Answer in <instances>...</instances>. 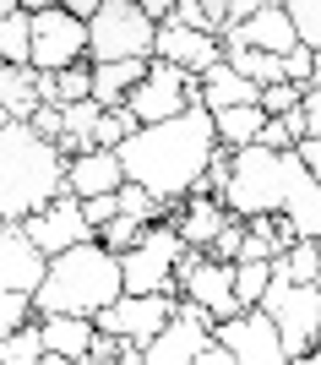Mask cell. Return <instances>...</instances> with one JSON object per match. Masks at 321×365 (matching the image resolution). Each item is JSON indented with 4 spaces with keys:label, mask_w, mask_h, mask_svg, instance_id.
Returning <instances> with one entry per match:
<instances>
[{
    "label": "cell",
    "mask_w": 321,
    "mask_h": 365,
    "mask_svg": "<svg viewBox=\"0 0 321 365\" xmlns=\"http://www.w3.org/2000/svg\"><path fill=\"white\" fill-rule=\"evenodd\" d=\"M218 153V131H213V109H180L169 120H153V125H137L131 137L115 148L125 180L147 185L164 207H174L180 197L196 191V180L207 175V158Z\"/></svg>",
    "instance_id": "cell-1"
},
{
    "label": "cell",
    "mask_w": 321,
    "mask_h": 365,
    "mask_svg": "<svg viewBox=\"0 0 321 365\" xmlns=\"http://www.w3.org/2000/svg\"><path fill=\"white\" fill-rule=\"evenodd\" d=\"M218 202L234 218L273 213L294 229V240H316L321 235V185L310 180V169L300 164V153L283 148H234L229 153V180L218 191Z\"/></svg>",
    "instance_id": "cell-2"
},
{
    "label": "cell",
    "mask_w": 321,
    "mask_h": 365,
    "mask_svg": "<svg viewBox=\"0 0 321 365\" xmlns=\"http://www.w3.org/2000/svg\"><path fill=\"white\" fill-rule=\"evenodd\" d=\"M115 294H120V257L98 240H77L44 262L33 317H98Z\"/></svg>",
    "instance_id": "cell-3"
},
{
    "label": "cell",
    "mask_w": 321,
    "mask_h": 365,
    "mask_svg": "<svg viewBox=\"0 0 321 365\" xmlns=\"http://www.w3.org/2000/svg\"><path fill=\"white\" fill-rule=\"evenodd\" d=\"M65 191V158L44 142L28 120L0 125V218L22 224L33 207H44Z\"/></svg>",
    "instance_id": "cell-4"
},
{
    "label": "cell",
    "mask_w": 321,
    "mask_h": 365,
    "mask_svg": "<svg viewBox=\"0 0 321 365\" xmlns=\"http://www.w3.org/2000/svg\"><path fill=\"white\" fill-rule=\"evenodd\" d=\"M153 28L137 0H98L88 16V61H153Z\"/></svg>",
    "instance_id": "cell-5"
},
{
    "label": "cell",
    "mask_w": 321,
    "mask_h": 365,
    "mask_svg": "<svg viewBox=\"0 0 321 365\" xmlns=\"http://www.w3.org/2000/svg\"><path fill=\"white\" fill-rule=\"evenodd\" d=\"M180 235L174 224H147L137 245L120 251V294H158L174 289V262H180Z\"/></svg>",
    "instance_id": "cell-6"
},
{
    "label": "cell",
    "mask_w": 321,
    "mask_h": 365,
    "mask_svg": "<svg viewBox=\"0 0 321 365\" xmlns=\"http://www.w3.org/2000/svg\"><path fill=\"white\" fill-rule=\"evenodd\" d=\"M256 311H267V322L283 338V354H305L316 344V322H321V289L316 284H289V278H273L261 289Z\"/></svg>",
    "instance_id": "cell-7"
},
{
    "label": "cell",
    "mask_w": 321,
    "mask_h": 365,
    "mask_svg": "<svg viewBox=\"0 0 321 365\" xmlns=\"http://www.w3.org/2000/svg\"><path fill=\"white\" fill-rule=\"evenodd\" d=\"M174 294L180 300H196L213 322L234 317L240 300H234V262H213L207 251H191L185 245L180 262H174Z\"/></svg>",
    "instance_id": "cell-8"
},
{
    "label": "cell",
    "mask_w": 321,
    "mask_h": 365,
    "mask_svg": "<svg viewBox=\"0 0 321 365\" xmlns=\"http://www.w3.org/2000/svg\"><path fill=\"white\" fill-rule=\"evenodd\" d=\"M201 104L196 98V76L180 71V66L169 61H147V76H142L137 88L125 93V109L137 115V125H153V120H169V115H180V109Z\"/></svg>",
    "instance_id": "cell-9"
},
{
    "label": "cell",
    "mask_w": 321,
    "mask_h": 365,
    "mask_svg": "<svg viewBox=\"0 0 321 365\" xmlns=\"http://www.w3.org/2000/svg\"><path fill=\"white\" fill-rule=\"evenodd\" d=\"M33 16V44H28V66L33 71H60V66L88 61V22L71 16L65 6H44Z\"/></svg>",
    "instance_id": "cell-10"
},
{
    "label": "cell",
    "mask_w": 321,
    "mask_h": 365,
    "mask_svg": "<svg viewBox=\"0 0 321 365\" xmlns=\"http://www.w3.org/2000/svg\"><path fill=\"white\" fill-rule=\"evenodd\" d=\"M207 338H213V317L196 300H174V317L142 344V365H191Z\"/></svg>",
    "instance_id": "cell-11"
},
{
    "label": "cell",
    "mask_w": 321,
    "mask_h": 365,
    "mask_svg": "<svg viewBox=\"0 0 321 365\" xmlns=\"http://www.w3.org/2000/svg\"><path fill=\"white\" fill-rule=\"evenodd\" d=\"M213 338L234 354V365H289L278 327L267 322V311H256V305H251V311H234V317H223V322H213Z\"/></svg>",
    "instance_id": "cell-12"
},
{
    "label": "cell",
    "mask_w": 321,
    "mask_h": 365,
    "mask_svg": "<svg viewBox=\"0 0 321 365\" xmlns=\"http://www.w3.org/2000/svg\"><path fill=\"white\" fill-rule=\"evenodd\" d=\"M174 300H180L174 289H158V294H115V300L93 317V327L109 333V338H137V344H147V338L174 317Z\"/></svg>",
    "instance_id": "cell-13"
},
{
    "label": "cell",
    "mask_w": 321,
    "mask_h": 365,
    "mask_svg": "<svg viewBox=\"0 0 321 365\" xmlns=\"http://www.w3.org/2000/svg\"><path fill=\"white\" fill-rule=\"evenodd\" d=\"M16 229H22L33 240V251H44V257H55V251H65V245H77V240H93V224L82 218V202L71 197V191H60V197L44 202V207H33Z\"/></svg>",
    "instance_id": "cell-14"
},
{
    "label": "cell",
    "mask_w": 321,
    "mask_h": 365,
    "mask_svg": "<svg viewBox=\"0 0 321 365\" xmlns=\"http://www.w3.org/2000/svg\"><path fill=\"white\" fill-rule=\"evenodd\" d=\"M153 55L169 66H180V71L201 76L207 66L223 61V44H218V33H196V28H180V22H158L153 28Z\"/></svg>",
    "instance_id": "cell-15"
},
{
    "label": "cell",
    "mask_w": 321,
    "mask_h": 365,
    "mask_svg": "<svg viewBox=\"0 0 321 365\" xmlns=\"http://www.w3.org/2000/svg\"><path fill=\"white\" fill-rule=\"evenodd\" d=\"M218 38H234V44L267 49V55H289V49L300 44V33H294V22H289V11H283V6H256V11L240 16V22H223V28H218Z\"/></svg>",
    "instance_id": "cell-16"
},
{
    "label": "cell",
    "mask_w": 321,
    "mask_h": 365,
    "mask_svg": "<svg viewBox=\"0 0 321 365\" xmlns=\"http://www.w3.org/2000/svg\"><path fill=\"white\" fill-rule=\"evenodd\" d=\"M44 251H33V240L22 235L16 224L0 229V289L11 294H33L38 289V278H44Z\"/></svg>",
    "instance_id": "cell-17"
},
{
    "label": "cell",
    "mask_w": 321,
    "mask_h": 365,
    "mask_svg": "<svg viewBox=\"0 0 321 365\" xmlns=\"http://www.w3.org/2000/svg\"><path fill=\"white\" fill-rule=\"evenodd\" d=\"M120 180H125V169L109 148H88V153H77V158H65V191L77 202L109 197V191H120Z\"/></svg>",
    "instance_id": "cell-18"
},
{
    "label": "cell",
    "mask_w": 321,
    "mask_h": 365,
    "mask_svg": "<svg viewBox=\"0 0 321 365\" xmlns=\"http://www.w3.org/2000/svg\"><path fill=\"white\" fill-rule=\"evenodd\" d=\"M229 224V207L218 197H201V191H191V197L174 202V235H180V245H191V251H207L213 245V235Z\"/></svg>",
    "instance_id": "cell-19"
},
{
    "label": "cell",
    "mask_w": 321,
    "mask_h": 365,
    "mask_svg": "<svg viewBox=\"0 0 321 365\" xmlns=\"http://www.w3.org/2000/svg\"><path fill=\"white\" fill-rule=\"evenodd\" d=\"M142 76H147V61H88V93L98 98V109H120Z\"/></svg>",
    "instance_id": "cell-20"
},
{
    "label": "cell",
    "mask_w": 321,
    "mask_h": 365,
    "mask_svg": "<svg viewBox=\"0 0 321 365\" xmlns=\"http://www.w3.org/2000/svg\"><path fill=\"white\" fill-rule=\"evenodd\" d=\"M256 82L251 76H240L234 66H207V71L196 76V98H201V109H229V104H256Z\"/></svg>",
    "instance_id": "cell-21"
},
{
    "label": "cell",
    "mask_w": 321,
    "mask_h": 365,
    "mask_svg": "<svg viewBox=\"0 0 321 365\" xmlns=\"http://www.w3.org/2000/svg\"><path fill=\"white\" fill-rule=\"evenodd\" d=\"M93 317H38V338H44V349L49 354H65V360H88L93 349Z\"/></svg>",
    "instance_id": "cell-22"
},
{
    "label": "cell",
    "mask_w": 321,
    "mask_h": 365,
    "mask_svg": "<svg viewBox=\"0 0 321 365\" xmlns=\"http://www.w3.org/2000/svg\"><path fill=\"white\" fill-rule=\"evenodd\" d=\"M0 109H6L11 120H28L33 109H38V71H33V66L0 61Z\"/></svg>",
    "instance_id": "cell-23"
},
{
    "label": "cell",
    "mask_w": 321,
    "mask_h": 365,
    "mask_svg": "<svg viewBox=\"0 0 321 365\" xmlns=\"http://www.w3.org/2000/svg\"><path fill=\"white\" fill-rule=\"evenodd\" d=\"M261 125H267L261 104H229V109H213V131H218V148H223V153L251 148Z\"/></svg>",
    "instance_id": "cell-24"
},
{
    "label": "cell",
    "mask_w": 321,
    "mask_h": 365,
    "mask_svg": "<svg viewBox=\"0 0 321 365\" xmlns=\"http://www.w3.org/2000/svg\"><path fill=\"white\" fill-rule=\"evenodd\" d=\"M77 98H93L88 93V61L60 66V71H38V104H77Z\"/></svg>",
    "instance_id": "cell-25"
},
{
    "label": "cell",
    "mask_w": 321,
    "mask_h": 365,
    "mask_svg": "<svg viewBox=\"0 0 321 365\" xmlns=\"http://www.w3.org/2000/svg\"><path fill=\"white\" fill-rule=\"evenodd\" d=\"M267 267H273V278L310 284V278H316V267H321V240H289L273 262H267Z\"/></svg>",
    "instance_id": "cell-26"
},
{
    "label": "cell",
    "mask_w": 321,
    "mask_h": 365,
    "mask_svg": "<svg viewBox=\"0 0 321 365\" xmlns=\"http://www.w3.org/2000/svg\"><path fill=\"white\" fill-rule=\"evenodd\" d=\"M164 22H180V28H196V33H218L229 22V0H174V11Z\"/></svg>",
    "instance_id": "cell-27"
},
{
    "label": "cell",
    "mask_w": 321,
    "mask_h": 365,
    "mask_svg": "<svg viewBox=\"0 0 321 365\" xmlns=\"http://www.w3.org/2000/svg\"><path fill=\"white\" fill-rule=\"evenodd\" d=\"M28 44H33V16L28 11H6L0 16V61L28 66Z\"/></svg>",
    "instance_id": "cell-28"
},
{
    "label": "cell",
    "mask_w": 321,
    "mask_h": 365,
    "mask_svg": "<svg viewBox=\"0 0 321 365\" xmlns=\"http://www.w3.org/2000/svg\"><path fill=\"white\" fill-rule=\"evenodd\" d=\"M115 202H120V213H131V218H142V224H164L174 207H164V202L147 191V185H137V180H120V191H115Z\"/></svg>",
    "instance_id": "cell-29"
},
{
    "label": "cell",
    "mask_w": 321,
    "mask_h": 365,
    "mask_svg": "<svg viewBox=\"0 0 321 365\" xmlns=\"http://www.w3.org/2000/svg\"><path fill=\"white\" fill-rule=\"evenodd\" d=\"M273 284V267L256 257H240L234 262V300H240V311H251V305L261 300V289Z\"/></svg>",
    "instance_id": "cell-30"
},
{
    "label": "cell",
    "mask_w": 321,
    "mask_h": 365,
    "mask_svg": "<svg viewBox=\"0 0 321 365\" xmlns=\"http://www.w3.org/2000/svg\"><path fill=\"white\" fill-rule=\"evenodd\" d=\"M38 354H44V338H38V317L22 322L16 333L0 338V365H33Z\"/></svg>",
    "instance_id": "cell-31"
},
{
    "label": "cell",
    "mask_w": 321,
    "mask_h": 365,
    "mask_svg": "<svg viewBox=\"0 0 321 365\" xmlns=\"http://www.w3.org/2000/svg\"><path fill=\"white\" fill-rule=\"evenodd\" d=\"M98 98H77V104H60V137H77L82 148H93V125H98Z\"/></svg>",
    "instance_id": "cell-32"
},
{
    "label": "cell",
    "mask_w": 321,
    "mask_h": 365,
    "mask_svg": "<svg viewBox=\"0 0 321 365\" xmlns=\"http://www.w3.org/2000/svg\"><path fill=\"white\" fill-rule=\"evenodd\" d=\"M131 131H137V115H131V109H104V115H98V125H93V148H120L125 137H131Z\"/></svg>",
    "instance_id": "cell-33"
},
{
    "label": "cell",
    "mask_w": 321,
    "mask_h": 365,
    "mask_svg": "<svg viewBox=\"0 0 321 365\" xmlns=\"http://www.w3.org/2000/svg\"><path fill=\"white\" fill-rule=\"evenodd\" d=\"M142 229H147L142 218H131V213H115L109 224H98V229H93V240L104 245V251H115V257H120L125 245H137V235H142Z\"/></svg>",
    "instance_id": "cell-34"
},
{
    "label": "cell",
    "mask_w": 321,
    "mask_h": 365,
    "mask_svg": "<svg viewBox=\"0 0 321 365\" xmlns=\"http://www.w3.org/2000/svg\"><path fill=\"white\" fill-rule=\"evenodd\" d=\"M283 11H289L294 33H300V44L321 49V0H283Z\"/></svg>",
    "instance_id": "cell-35"
},
{
    "label": "cell",
    "mask_w": 321,
    "mask_h": 365,
    "mask_svg": "<svg viewBox=\"0 0 321 365\" xmlns=\"http://www.w3.org/2000/svg\"><path fill=\"white\" fill-rule=\"evenodd\" d=\"M300 93L305 88H294V82H267L256 93V104H261V115H289V109H300Z\"/></svg>",
    "instance_id": "cell-36"
},
{
    "label": "cell",
    "mask_w": 321,
    "mask_h": 365,
    "mask_svg": "<svg viewBox=\"0 0 321 365\" xmlns=\"http://www.w3.org/2000/svg\"><path fill=\"white\" fill-rule=\"evenodd\" d=\"M240 245H245V218L229 213V224L218 229L213 245H207V257H213V262H234V257H240Z\"/></svg>",
    "instance_id": "cell-37"
},
{
    "label": "cell",
    "mask_w": 321,
    "mask_h": 365,
    "mask_svg": "<svg viewBox=\"0 0 321 365\" xmlns=\"http://www.w3.org/2000/svg\"><path fill=\"white\" fill-rule=\"evenodd\" d=\"M22 322H33V294H11V289H0V338L16 333Z\"/></svg>",
    "instance_id": "cell-38"
},
{
    "label": "cell",
    "mask_w": 321,
    "mask_h": 365,
    "mask_svg": "<svg viewBox=\"0 0 321 365\" xmlns=\"http://www.w3.org/2000/svg\"><path fill=\"white\" fill-rule=\"evenodd\" d=\"M300 115H305V137H321V76L300 93Z\"/></svg>",
    "instance_id": "cell-39"
},
{
    "label": "cell",
    "mask_w": 321,
    "mask_h": 365,
    "mask_svg": "<svg viewBox=\"0 0 321 365\" xmlns=\"http://www.w3.org/2000/svg\"><path fill=\"white\" fill-rule=\"evenodd\" d=\"M28 125H33L44 142H55V137H60V104H38V109L28 115Z\"/></svg>",
    "instance_id": "cell-40"
},
{
    "label": "cell",
    "mask_w": 321,
    "mask_h": 365,
    "mask_svg": "<svg viewBox=\"0 0 321 365\" xmlns=\"http://www.w3.org/2000/svg\"><path fill=\"white\" fill-rule=\"evenodd\" d=\"M256 148H273V153L294 148V137H289V125L278 120V115H267V125H261V131H256Z\"/></svg>",
    "instance_id": "cell-41"
},
{
    "label": "cell",
    "mask_w": 321,
    "mask_h": 365,
    "mask_svg": "<svg viewBox=\"0 0 321 365\" xmlns=\"http://www.w3.org/2000/svg\"><path fill=\"white\" fill-rule=\"evenodd\" d=\"M115 213H120V202H115V191H109V197H88V202H82V218H88L93 229H98V224H109Z\"/></svg>",
    "instance_id": "cell-42"
},
{
    "label": "cell",
    "mask_w": 321,
    "mask_h": 365,
    "mask_svg": "<svg viewBox=\"0 0 321 365\" xmlns=\"http://www.w3.org/2000/svg\"><path fill=\"white\" fill-rule=\"evenodd\" d=\"M294 153H300V164L310 169V180L321 185V137H300V142H294Z\"/></svg>",
    "instance_id": "cell-43"
},
{
    "label": "cell",
    "mask_w": 321,
    "mask_h": 365,
    "mask_svg": "<svg viewBox=\"0 0 321 365\" xmlns=\"http://www.w3.org/2000/svg\"><path fill=\"white\" fill-rule=\"evenodd\" d=\"M191 365H234V354L223 349L218 338H207V344H201V349H196V360H191Z\"/></svg>",
    "instance_id": "cell-44"
},
{
    "label": "cell",
    "mask_w": 321,
    "mask_h": 365,
    "mask_svg": "<svg viewBox=\"0 0 321 365\" xmlns=\"http://www.w3.org/2000/svg\"><path fill=\"white\" fill-rule=\"evenodd\" d=\"M142 6V16H147V22H164L169 11H174V0H137Z\"/></svg>",
    "instance_id": "cell-45"
},
{
    "label": "cell",
    "mask_w": 321,
    "mask_h": 365,
    "mask_svg": "<svg viewBox=\"0 0 321 365\" xmlns=\"http://www.w3.org/2000/svg\"><path fill=\"white\" fill-rule=\"evenodd\" d=\"M256 6H283V0H229V22H240V16H251Z\"/></svg>",
    "instance_id": "cell-46"
},
{
    "label": "cell",
    "mask_w": 321,
    "mask_h": 365,
    "mask_svg": "<svg viewBox=\"0 0 321 365\" xmlns=\"http://www.w3.org/2000/svg\"><path fill=\"white\" fill-rule=\"evenodd\" d=\"M278 120H283V125H289V137H294V142H300V137H305V115H300V109H289V115H278Z\"/></svg>",
    "instance_id": "cell-47"
},
{
    "label": "cell",
    "mask_w": 321,
    "mask_h": 365,
    "mask_svg": "<svg viewBox=\"0 0 321 365\" xmlns=\"http://www.w3.org/2000/svg\"><path fill=\"white\" fill-rule=\"evenodd\" d=\"M60 6H65V11H71V16H82V22H88V16L98 11V0H60Z\"/></svg>",
    "instance_id": "cell-48"
},
{
    "label": "cell",
    "mask_w": 321,
    "mask_h": 365,
    "mask_svg": "<svg viewBox=\"0 0 321 365\" xmlns=\"http://www.w3.org/2000/svg\"><path fill=\"white\" fill-rule=\"evenodd\" d=\"M289 365H321V344H310L305 354H289Z\"/></svg>",
    "instance_id": "cell-49"
},
{
    "label": "cell",
    "mask_w": 321,
    "mask_h": 365,
    "mask_svg": "<svg viewBox=\"0 0 321 365\" xmlns=\"http://www.w3.org/2000/svg\"><path fill=\"white\" fill-rule=\"evenodd\" d=\"M33 365H77V360H65V354H49V349H44V354H38Z\"/></svg>",
    "instance_id": "cell-50"
},
{
    "label": "cell",
    "mask_w": 321,
    "mask_h": 365,
    "mask_svg": "<svg viewBox=\"0 0 321 365\" xmlns=\"http://www.w3.org/2000/svg\"><path fill=\"white\" fill-rule=\"evenodd\" d=\"M22 11H44V6H60V0H16Z\"/></svg>",
    "instance_id": "cell-51"
},
{
    "label": "cell",
    "mask_w": 321,
    "mask_h": 365,
    "mask_svg": "<svg viewBox=\"0 0 321 365\" xmlns=\"http://www.w3.org/2000/svg\"><path fill=\"white\" fill-rule=\"evenodd\" d=\"M6 11H22V6H16V0H0V16H6Z\"/></svg>",
    "instance_id": "cell-52"
},
{
    "label": "cell",
    "mask_w": 321,
    "mask_h": 365,
    "mask_svg": "<svg viewBox=\"0 0 321 365\" xmlns=\"http://www.w3.org/2000/svg\"><path fill=\"white\" fill-rule=\"evenodd\" d=\"M82 365H115V360H98V354H88V360H82Z\"/></svg>",
    "instance_id": "cell-53"
},
{
    "label": "cell",
    "mask_w": 321,
    "mask_h": 365,
    "mask_svg": "<svg viewBox=\"0 0 321 365\" xmlns=\"http://www.w3.org/2000/svg\"><path fill=\"white\" fill-rule=\"evenodd\" d=\"M6 120H11V115H6V109H0V125H6Z\"/></svg>",
    "instance_id": "cell-54"
},
{
    "label": "cell",
    "mask_w": 321,
    "mask_h": 365,
    "mask_svg": "<svg viewBox=\"0 0 321 365\" xmlns=\"http://www.w3.org/2000/svg\"><path fill=\"white\" fill-rule=\"evenodd\" d=\"M316 344H321V322H316Z\"/></svg>",
    "instance_id": "cell-55"
},
{
    "label": "cell",
    "mask_w": 321,
    "mask_h": 365,
    "mask_svg": "<svg viewBox=\"0 0 321 365\" xmlns=\"http://www.w3.org/2000/svg\"><path fill=\"white\" fill-rule=\"evenodd\" d=\"M0 229H6V218H0Z\"/></svg>",
    "instance_id": "cell-56"
}]
</instances>
